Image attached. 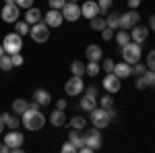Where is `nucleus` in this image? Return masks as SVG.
I'll list each match as a JSON object with an SVG mask.
<instances>
[{
	"mask_svg": "<svg viewBox=\"0 0 155 153\" xmlns=\"http://www.w3.org/2000/svg\"><path fill=\"white\" fill-rule=\"evenodd\" d=\"M21 124H23L27 130H41L44 128V124H46V116L39 112V110H29L27 108V112H25L23 116H21Z\"/></svg>",
	"mask_w": 155,
	"mask_h": 153,
	"instance_id": "nucleus-1",
	"label": "nucleus"
},
{
	"mask_svg": "<svg viewBox=\"0 0 155 153\" xmlns=\"http://www.w3.org/2000/svg\"><path fill=\"white\" fill-rule=\"evenodd\" d=\"M143 56V50H141V44H134V42H128L126 46H122V58L126 64H134L139 62Z\"/></svg>",
	"mask_w": 155,
	"mask_h": 153,
	"instance_id": "nucleus-2",
	"label": "nucleus"
},
{
	"mask_svg": "<svg viewBox=\"0 0 155 153\" xmlns=\"http://www.w3.org/2000/svg\"><path fill=\"white\" fill-rule=\"evenodd\" d=\"M2 48H4L6 54H17V52L23 50V37L12 31V33H8V35H4V39H2Z\"/></svg>",
	"mask_w": 155,
	"mask_h": 153,
	"instance_id": "nucleus-3",
	"label": "nucleus"
},
{
	"mask_svg": "<svg viewBox=\"0 0 155 153\" xmlns=\"http://www.w3.org/2000/svg\"><path fill=\"white\" fill-rule=\"evenodd\" d=\"M89 114H91V124H93L95 128H99V130L106 128V126H110V122H112L110 116H107L106 108H93Z\"/></svg>",
	"mask_w": 155,
	"mask_h": 153,
	"instance_id": "nucleus-4",
	"label": "nucleus"
},
{
	"mask_svg": "<svg viewBox=\"0 0 155 153\" xmlns=\"http://www.w3.org/2000/svg\"><path fill=\"white\" fill-rule=\"evenodd\" d=\"M29 35H31V39L33 42H37V44H46L50 39V27L46 23H35L31 25V29H29Z\"/></svg>",
	"mask_w": 155,
	"mask_h": 153,
	"instance_id": "nucleus-5",
	"label": "nucleus"
},
{
	"mask_svg": "<svg viewBox=\"0 0 155 153\" xmlns=\"http://www.w3.org/2000/svg\"><path fill=\"white\" fill-rule=\"evenodd\" d=\"M19 15H21V8L17 6V2H4L2 12H0V17H2L4 23H17Z\"/></svg>",
	"mask_w": 155,
	"mask_h": 153,
	"instance_id": "nucleus-6",
	"label": "nucleus"
},
{
	"mask_svg": "<svg viewBox=\"0 0 155 153\" xmlns=\"http://www.w3.org/2000/svg\"><path fill=\"white\" fill-rule=\"evenodd\" d=\"M141 21V15L137 8H130L128 12H124V15H120V29H124V31H130L134 25H139Z\"/></svg>",
	"mask_w": 155,
	"mask_h": 153,
	"instance_id": "nucleus-7",
	"label": "nucleus"
},
{
	"mask_svg": "<svg viewBox=\"0 0 155 153\" xmlns=\"http://www.w3.org/2000/svg\"><path fill=\"white\" fill-rule=\"evenodd\" d=\"M25 137L19 132V130H11L6 137H4V143L11 147V153H21V145H23Z\"/></svg>",
	"mask_w": 155,
	"mask_h": 153,
	"instance_id": "nucleus-8",
	"label": "nucleus"
},
{
	"mask_svg": "<svg viewBox=\"0 0 155 153\" xmlns=\"http://www.w3.org/2000/svg\"><path fill=\"white\" fill-rule=\"evenodd\" d=\"M64 91H66L68 95H72V97H74V95H81V93L85 91L83 79H81V77H74V75H72L71 79L66 81V85H64Z\"/></svg>",
	"mask_w": 155,
	"mask_h": 153,
	"instance_id": "nucleus-9",
	"label": "nucleus"
},
{
	"mask_svg": "<svg viewBox=\"0 0 155 153\" xmlns=\"http://www.w3.org/2000/svg\"><path fill=\"white\" fill-rule=\"evenodd\" d=\"M62 17L66 19V21H79L81 19V6L77 4V2H66L64 6H62Z\"/></svg>",
	"mask_w": 155,
	"mask_h": 153,
	"instance_id": "nucleus-10",
	"label": "nucleus"
},
{
	"mask_svg": "<svg viewBox=\"0 0 155 153\" xmlns=\"http://www.w3.org/2000/svg\"><path fill=\"white\" fill-rule=\"evenodd\" d=\"M85 145H87V147H91L93 151H97V149L101 147V132H99V128L93 126L91 130H87V132H85Z\"/></svg>",
	"mask_w": 155,
	"mask_h": 153,
	"instance_id": "nucleus-11",
	"label": "nucleus"
},
{
	"mask_svg": "<svg viewBox=\"0 0 155 153\" xmlns=\"http://www.w3.org/2000/svg\"><path fill=\"white\" fill-rule=\"evenodd\" d=\"M101 85H104V89H106L107 93H112V95L118 93L120 89H122V87H120V79L114 72H107L106 77H104V81H101Z\"/></svg>",
	"mask_w": 155,
	"mask_h": 153,
	"instance_id": "nucleus-12",
	"label": "nucleus"
},
{
	"mask_svg": "<svg viewBox=\"0 0 155 153\" xmlns=\"http://www.w3.org/2000/svg\"><path fill=\"white\" fill-rule=\"evenodd\" d=\"M147 37H149V27H145V25H134L130 29V39L134 44H143V42H147Z\"/></svg>",
	"mask_w": 155,
	"mask_h": 153,
	"instance_id": "nucleus-13",
	"label": "nucleus"
},
{
	"mask_svg": "<svg viewBox=\"0 0 155 153\" xmlns=\"http://www.w3.org/2000/svg\"><path fill=\"white\" fill-rule=\"evenodd\" d=\"M44 21L48 27H60L62 21H64V17H62V11H56V8H50L46 12V17H44Z\"/></svg>",
	"mask_w": 155,
	"mask_h": 153,
	"instance_id": "nucleus-14",
	"label": "nucleus"
},
{
	"mask_svg": "<svg viewBox=\"0 0 155 153\" xmlns=\"http://www.w3.org/2000/svg\"><path fill=\"white\" fill-rule=\"evenodd\" d=\"M99 15V6H97V0H87L83 2V6H81V17L85 19H93Z\"/></svg>",
	"mask_w": 155,
	"mask_h": 153,
	"instance_id": "nucleus-15",
	"label": "nucleus"
},
{
	"mask_svg": "<svg viewBox=\"0 0 155 153\" xmlns=\"http://www.w3.org/2000/svg\"><path fill=\"white\" fill-rule=\"evenodd\" d=\"M68 141L77 147V149H81L85 145V135H83V130H79V128H71V132H68Z\"/></svg>",
	"mask_w": 155,
	"mask_h": 153,
	"instance_id": "nucleus-16",
	"label": "nucleus"
},
{
	"mask_svg": "<svg viewBox=\"0 0 155 153\" xmlns=\"http://www.w3.org/2000/svg\"><path fill=\"white\" fill-rule=\"evenodd\" d=\"M85 56H87V60L99 62V58L104 56V52H101V48L97 46V44H89V46H87V50H85Z\"/></svg>",
	"mask_w": 155,
	"mask_h": 153,
	"instance_id": "nucleus-17",
	"label": "nucleus"
},
{
	"mask_svg": "<svg viewBox=\"0 0 155 153\" xmlns=\"http://www.w3.org/2000/svg\"><path fill=\"white\" fill-rule=\"evenodd\" d=\"M114 75H116L118 79H126V77L132 75V66L126 64V62H118V64L114 66Z\"/></svg>",
	"mask_w": 155,
	"mask_h": 153,
	"instance_id": "nucleus-18",
	"label": "nucleus"
},
{
	"mask_svg": "<svg viewBox=\"0 0 155 153\" xmlns=\"http://www.w3.org/2000/svg\"><path fill=\"white\" fill-rule=\"evenodd\" d=\"M25 21L29 25H35L41 21V11L39 8H35V6H29L27 8V12H25Z\"/></svg>",
	"mask_w": 155,
	"mask_h": 153,
	"instance_id": "nucleus-19",
	"label": "nucleus"
},
{
	"mask_svg": "<svg viewBox=\"0 0 155 153\" xmlns=\"http://www.w3.org/2000/svg\"><path fill=\"white\" fill-rule=\"evenodd\" d=\"M50 122H52V126H62V124H66V116H64V110H54L52 114H50Z\"/></svg>",
	"mask_w": 155,
	"mask_h": 153,
	"instance_id": "nucleus-20",
	"label": "nucleus"
},
{
	"mask_svg": "<svg viewBox=\"0 0 155 153\" xmlns=\"http://www.w3.org/2000/svg\"><path fill=\"white\" fill-rule=\"evenodd\" d=\"M79 106L83 108L85 112H91L93 108H97V97H91V95L85 93L83 97H81V104H79Z\"/></svg>",
	"mask_w": 155,
	"mask_h": 153,
	"instance_id": "nucleus-21",
	"label": "nucleus"
},
{
	"mask_svg": "<svg viewBox=\"0 0 155 153\" xmlns=\"http://www.w3.org/2000/svg\"><path fill=\"white\" fill-rule=\"evenodd\" d=\"M33 99H35L39 106H48L50 104V93L46 89H35V91H33Z\"/></svg>",
	"mask_w": 155,
	"mask_h": 153,
	"instance_id": "nucleus-22",
	"label": "nucleus"
},
{
	"mask_svg": "<svg viewBox=\"0 0 155 153\" xmlns=\"http://www.w3.org/2000/svg\"><path fill=\"white\" fill-rule=\"evenodd\" d=\"M11 108H12V112H15L17 116H23L25 112H27V108H29V104H27L25 99H21V97H19V99H15V101H12Z\"/></svg>",
	"mask_w": 155,
	"mask_h": 153,
	"instance_id": "nucleus-23",
	"label": "nucleus"
},
{
	"mask_svg": "<svg viewBox=\"0 0 155 153\" xmlns=\"http://www.w3.org/2000/svg\"><path fill=\"white\" fill-rule=\"evenodd\" d=\"M89 21H91V29H93V31H104V29H106L107 27V23H106V19H104V17H99V15H97V17H93V19H89Z\"/></svg>",
	"mask_w": 155,
	"mask_h": 153,
	"instance_id": "nucleus-24",
	"label": "nucleus"
},
{
	"mask_svg": "<svg viewBox=\"0 0 155 153\" xmlns=\"http://www.w3.org/2000/svg\"><path fill=\"white\" fill-rule=\"evenodd\" d=\"M106 23H107V27H110V29H114V31L120 29V15H118V12H110V15H107V19H106Z\"/></svg>",
	"mask_w": 155,
	"mask_h": 153,
	"instance_id": "nucleus-25",
	"label": "nucleus"
},
{
	"mask_svg": "<svg viewBox=\"0 0 155 153\" xmlns=\"http://www.w3.org/2000/svg\"><path fill=\"white\" fill-rule=\"evenodd\" d=\"M0 68L4 72H11L15 66H12V58H11V54H2L0 56Z\"/></svg>",
	"mask_w": 155,
	"mask_h": 153,
	"instance_id": "nucleus-26",
	"label": "nucleus"
},
{
	"mask_svg": "<svg viewBox=\"0 0 155 153\" xmlns=\"http://www.w3.org/2000/svg\"><path fill=\"white\" fill-rule=\"evenodd\" d=\"M15 25V33H19V35L23 37L29 33V29H31V25L27 23V21H17V23H12Z\"/></svg>",
	"mask_w": 155,
	"mask_h": 153,
	"instance_id": "nucleus-27",
	"label": "nucleus"
},
{
	"mask_svg": "<svg viewBox=\"0 0 155 153\" xmlns=\"http://www.w3.org/2000/svg\"><path fill=\"white\" fill-rule=\"evenodd\" d=\"M128 42H132V39H130V33H128V31H124V29H120L118 33H116V44L122 48V46H126Z\"/></svg>",
	"mask_w": 155,
	"mask_h": 153,
	"instance_id": "nucleus-28",
	"label": "nucleus"
},
{
	"mask_svg": "<svg viewBox=\"0 0 155 153\" xmlns=\"http://www.w3.org/2000/svg\"><path fill=\"white\" fill-rule=\"evenodd\" d=\"M85 72H87L89 77H97V75H99V62L89 60V64H85Z\"/></svg>",
	"mask_w": 155,
	"mask_h": 153,
	"instance_id": "nucleus-29",
	"label": "nucleus"
},
{
	"mask_svg": "<svg viewBox=\"0 0 155 153\" xmlns=\"http://www.w3.org/2000/svg\"><path fill=\"white\" fill-rule=\"evenodd\" d=\"M71 72L74 75V77H83V72H85V64L81 62V60H74L71 64Z\"/></svg>",
	"mask_w": 155,
	"mask_h": 153,
	"instance_id": "nucleus-30",
	"label": "nucleus"
},
{
	"mask_svg": "<svg viewBox=\"0 0 155 153\" xmlns=\"http://www.w3.org/2000/svg\"><path fill=\"white\" fill-rule=\"evenodd\" d=\"M68 124H71V128H79V130H83V128H85V124H87V120H85L83 116H72Z\"/></svg>",
	"mask_w": 155,
	"mask_h": 153,
	"instance_id": "nucleus-31",
	"label": "nucleus"
},
{
	"mask_svg": "<svg viewBox=\"0 0 155 153\" xmlns=\"http://www.w3.org/2000/svg\"><path fill=\"white\" fill-rule=\"evenodd\" d=\"M130 66H132V75H134V77H143L145 72H147V64H143L141 60L134 62V64H130Z\"/></svg>",
	"mask_w": 155,
	"mask_h": 153,
	"instance_id": "nucleus-32",
	"label": "nucleus"
},
{
	"mask_svg": "<svg viewBox=\"0 0 155 153\" xmlns=\"http://www.w3.org/2000/svg\"><path fill=\"white\" fill-rule=\"evenodd\" d=\"M97 6H99V15L110 12V8H112V0H97Z\"/></svg>",
	"mask_w": 155,
	"mask_h": 153,
	"instance_id": "nucleus-33",
	"label": "nucleus"
},
{
	"mask_svg": "<svg viewBox=\"0 0 155 153\" xmlns=\"http://www.w3.org/2000/svg\"><path fill=\"white\" fill-rule=\"evenodd\" d=\"M145 83H147V87H155V71H149L147 68V72L143 75Z\"/></svg>",
	"mask_w": 155,
	"mask_h": 153,
	"instance_id": "nucleus-34",
	"label": "nucleus"
},
{
	"mask_svg": "<svg viewBox=\"0 0 155 153\" xmlns=\"http://www.w3.org/2000/svg\"><path fill=\"white\" fill-rule=\"evenodd\" d=\"M99 106H101V108H112V106H114V97H112V93L99 97Z\"/></svg>",
	"mask_w": 155,
	"mask_h": 153,
	"instance_id": "nucleus-35",
	"label": "nucleus"
},
{
	"mask_svg": "<svg viewBox=\"0 0 155 153\" xmlns=\"http://www.w3.org/2000/svg\"><path fill=\"white\" fill-rule=\"evenodd\" d=\"M145 64H147L149 71H155V48H153V50H149V54H147V62H145Z\"/></svg>",
	"mask_w": 155,
	"mask_h": 153,
	"instance_id": "nucleus-36",
	"label": "nucleus"
},
{
	"mask_svg": "<svg viewBox=\"0 0 155 153\" xmlns=\"http://www.w3.org/2000/svg\"><path fill=\"white\" fill-rule=\"evenodd\" d=\"M19 124H21L19 116H8V120H6V126H8L11 130H17V128H19Z\"/></svg>",
	"mask_w": 155,
	"mask_h": 153,
	"instance_id": "nucleus-37",
	"label": "nucleus"
},
{
	"mask_svg": "<svg viewBox=\"0 0 155 153\" xmlns=\"http://www.w3.org/2000/svg\"><path fill=\"white\" fill-rule=\"evenodd\" d=\"M114 66H116V62H114L112 58H106L104 62H101V68H104L106 72H114Z\"/></svg>",
	"mask_w": 155,
	"mask_h": 153,
	"instance_id": "nucleus-38",
	"label": "nucleus"
},
{
	"mask_svg": "<svg viewBox=\"0 0 155 153\" xmlns=\"http://www.w3.org/2000/svg\"><path fill=\"white\" fill-rule=\"evenodd\" d=\"M50 8H56V11H62V6L66 4V0H48Z\"/></svg>",
	"mask_w": 155,
	"mask_h": 153,
	"instance_id": "nucleus-39",
	"label": "nucleus"
},
{
	"mask_svg": "<svg viewBox=\"0 0 155 153\" xmlns=\"http://www.w3.org/2000/svg\"><path fill=\"white\" fill-rule=\"evenodd\" d=\"M114 35H116V31H114V29H110V27H106V29L101 31V37H104L106 42H110V39H114Z\"/></svg>",
	"mask_w": 155,
	"mask_h": 153,
	"instance_id": "nucleus-40",
	"label": "nucleus"
},
{
	"mask_svg": "<svg viewBox=\"0 0 155 153\" xmlns=\"http://www.w3.org/2000/svg\"><path fill=\"white\" fill-rule=\"evenodd\" d=\"M77 151H79V149H77L71 141H66L64 145H62V153H77Z\"/></svg>",
	"mask_w": 155,
	"mask_h": 153,
	"instance_id": "nucleus-41",
	"label": "nucleus"
},
{
	"mask_svg": "<svg viewBox=\"0 0 155 153\" xmlns=\"http://www.w3.org/2000/svg\"><path fill=\"white\" fill-rule=\"evenodd\" d=\"M11 58H12V66H21L25 60L23 56H21V52H17V54H11Z\"/></svg>",
	"mask_w": 155,
	"mask_h": 153,
	"instance_id": "nucleus-42",
	"label": "nucleus"
},
{
	"mask_svg": "<svg viewBox=\"0 0 155 153\" xmlns=\"http://www.w3.org/2000/svg\"><path fill=\"white\" fill-rule=\"evenodd\" d=\"M134 87H137L139 91H145V89H147V83H145L143 77H137V83H134Z\"/></svg>",
	"mask_w": 155,
	"mask_h": 153,
	"instance_id": "nucleus-43",
	"label": "nucleus"
},
{
	"mask_svg": "<svg viewBox=\"0 0 155 153\" xmlns=\"http://www.w3.org/2000/svg\"><path fill=\"white\" fill-rule=\"evenodd\" d=\"M17 6H19V8H25V11H27L29 6H33V0H17Z\"/></svg>",
	"mask_w": 155,
	"mask_h": 153,
	"instance_id": "nucleus-44",
	"label": "nucleus"
},
{
	"mask_svg": "<svg viewBox=\"0 0 155 153\" xmlns=\"http://www.w3.org/2000/svg\"><path fill=\"white\" fill-rule=\"evenodd\" d=\"M85 93H87V95H91V97H97V93H99V91H97V87L89 85V87H85Z\"/></svg>",
	"mask_w": 155,
	"mask_h": 153,
	"instance_id": "nucleus-45",
	"label": "nucleus"
},
{
	"mask_svg": "<svg viewBox=\"0 0 155 153\" xmlns=\"http://www.w3.org/2000/svg\"><path fill=\"white\" fill-rule=\"evenodd\" d=\"M128 6L130 8H139L141 6V0H128Z\"/></svg>",
	"mask_w": 155,
	"mask_h": 153,
	"instance_id": "nucleus-46",
	"label": "nucleus"
},
{
	"mask_svg": "<svg viewBox=\"0 0 155 153\" xmlns=\"http://www.w3.org/2000/svg\"><path fill=\"white\" fill-rule=\"evenodd\" d=\"M0 153H11V147L6 143H0Z\"/></svg>",
	"mask_w": 155,
	"mask_h": 153,
	"instance_id": "nucleus-47",
	"label": "nucleus"
},
{
	"mask_svg": "<svg viewBox=\"0 0 155 153\" xmlns=\"http://www.w3.org/2000/svg\"><path fill=\"white\" fill-rule=\"evenodd\" d=\"M56 108H58V110H66V101H64V99H58V101H56Z\"/></svg>",
	"mask_w": 155,
	"mask_h": 153,
	"instance_id": "nucleus-48",
	"label": "nucleus"
},
{
	"mask_svg": "<svg viewBox=\"0 0 155 153\" xmlns=\"http://www.w3.org/2000/svg\"><path fill=\"white\" fill-rule=\"evenodd\" d=\"M149 29H151V31H155V15L149 19Z\"/></svg>",
	"mask_w": 155,
	"mask_h": 153,
	"instance_id": "nucleus-49",
	"label": "nucleus"
},
{
	"mask_svg": "<svg viewBox=\"0 0 155 153\" xmlns=\"http://www.w3.org/2000/svg\"><path fill=\"white\" fill-rule=\"evenodd\" d=\"M8 116H11V114H6V112H4V114H0V120H2V122L6 124V120H8Z\"/></svg>",
	"mask_w": 155,
	"mask_h": 153,
	"instance_id": "nucleus-50",
	"label": "nucleus"
},
{
	"mask_svg": "<svg viewBox=\"0 0 155 153\" xmlns=\"http://www.w3.org/2000/svg\"><path fill=\"white\" fill-rule=\"evenodd\" d=\"M4 126H6V124H4V122L0 120V135H2V130H4Z\"/></svg>",
	"mask_w": 155,
	"mask_h": 153,
	"instance_id": "nucleus-51",
	"label": "nucleus"
},
{
	"mask_svg": "<svg viewBox=\"0 0 155 153\" xmlns=\"http://www.w3.org/2000/svg\"><path fill=\"white\" fill-rule=\"evenodd\" d=\"M2 54H6V52H4V48H2V44H0V56H2Z\"/></svg>",
	"mask_w": 155,
	"mask_h": 153,
	"instance_id": "nucleus-52",
	"label": "nucleus"
},
{
	"mask_svg": "<svg viewBox=\"0 0 155 153\" xmlns=\"http://www.w3.org/2000/svg\"><path fill=\"white\" fill-rule=\"evenodd\" d=\"M4 2H17V0H4Z\"/></svg>",
	"mask_w": 155,
	"mask_h": 153,
	"instance_id": "nucleus-53",
	"label": "nucleus"
},
{
	"mask_svg": "<svg viewBox=\"0 0 155 153\" xmlns=\"http://www.w3.org/2000/svg\"><path fill=\"white\" fill-rule=\"evenodd\" d=\"M68 2H77V0H68Z\"/></svg>",
	"mask_w": 155,
	"mask_h": 153,
	"instance_id": "nucleus-54",
	"label": "nucleus"
}]
</instances>
